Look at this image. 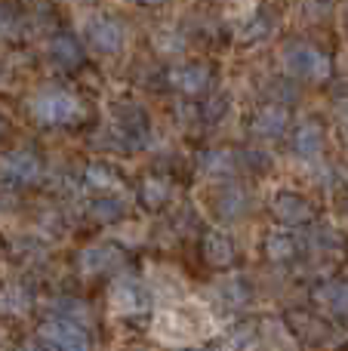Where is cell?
<instances>
[{
	"label": "cell",
	"instance_id": "cell-6",
	"mask_svg": "<svg viewBox=\"0 0 348 351\" xmlns=\"http://www.w3.org/2000/svg\"><path fill=\"white\" fill-rule=\"evenodd\" d=\"M80 271L86 274H99V271H111V268L123 265V253L108 243H99V247H90L80 253Z\"/></svg>",
	"mask_w": 348,
	"mask_h": 351
},
{
	"label": "cell",
	"instance_id": "cell-5",
	"mask_svg": "<svg viewBox=\"0 0 348 351\" xmlns=\"http://www.w3.org/2000/svg\"><path fill=\"white\" fill-rule=\"evenodd\" d=\"M0 176H6L12 182H34L40 176V160L28 152L0 154Z\"/></svg>",
	"mask_w": 348,
	"mask_h": 351
},
{
	"label": "cell",
	"instance_id": "cell-12",
	"mask_svg": "<svg viewBox=\"0 0 348 351\" xmlns=\"http://www.w3.org/2000/svg\"><path fill=\"white\" fill-rule=\"evenodd\" d=\"M284 121H287V114H284L281 108H265L262 114H259V121H256V130L259 133H265V136H275V133H281L284 130Z\"/></svg>",
	"mask_w": 348,
	"mask_h": 351
},
{
	"label": "cell",
	"instance_id": "cell-1",
	"mask_svg": "<svg viewBox=\"0 0 348 351\" xmlns=\"http://www.w3.org/2000/svg\"><path fill=\"white\" fill-rule=\"evenodd\" d=\"M213 333V321L197 302H182L164 308L154 321V336L164 346H191V342L203 339Z\"/></svg>",
	"mask_w": 348,
	"mask_h": 351
},
{
	"label": "cell",
	"instance_id": "cell-3",
	"mask_svg": "<svg viewBox=\"0 0 348 351\" xmlns=\"http://www.w3.org/2000/svg\"><path fill=\"white\" fill-rule=\"evenodd\" d=\"M37 339L49 351H90V339L80 327L68 321H47L37 330Z\"/></svg>",
	"mask_w": 348,
	"mask_h": 351
},
{
	"label": "cell",
	"instance_id": "cell-15",
	"mask_svg": "<svg viewBox=\"0 0 348 351\" xmlns=\"http://www.w3.org/2000/svg\"><path fill=\"white\" fill-rule=\"evenodd\" d=\"M53 56H59V59H65V62H77L80 49L74 47L71 37H59V40L53 43Z\"/></svg>",
	"mask_w": 348,
	"mask_h": 351
},
{
	"label": "cell",
	"instance_id": "cell-13",
	"mask_svg": "<svg viewBox=\"0 0 348 351\" xmlns=\"http://www.w3.org/2000/svg\"><path fill=\"white\" fill-rule=\"evenodd\" d=\"M277 213H281L284 219H290V222H302V219H308V206L302 204V200L290 197V194H284V197L277 200Z\"/></svg>",
	"mask_w": 348,
	"mask_h": 351
},
{
	"label": "cell",
	"instance_id": "cell-9",
	"mask_svg": "<svg viewBox=\"0 0 348 351\" xmlns=\"http://www.w3.org/2000/svg\"><path fill=\"white\" fill-rule=\"evenodd\" d=\"M296 152L306 154V158L321 152V130L314 127V123H302V127L296 130Z\"/></svg>",
	"mask_w": 348,
	"mask_h": 351
},
{
	"label": "cell",
	"instance_id": "cell-8",
	"mask_svg": "<svg viewBox=\"0 0 348 351\" xmlns=\"http://www.w3.org/2000/svg\"><path fill=\"white\" fill-rule=\"evenodd\" d=\"M111 305H114L121 315H139V311H145L148 296L142 293L139 284H133V280H117L114 293H111Z\"/></svg>",
	"mask_w": 348,
	"mask_h": 351
},
{
	"label": "cell",
	"instance_id": "cell-17",
	"mask_svg": "<svg viewBox=\"0 0 348 351\" xmlns=\"http://www.w3.org/2000/svg\"><path fill=\"white\" fill-rule=\"evenodd\" d=\"M145 200H148V204H151V206H158V204H164V200H166V185H164V182H145Z\"/></svg>",
	"mask_w": 348,
	"mask_h": 351
},
{
	"label": "cell",
	"instance_id": "cell-18",
	"mask_svg": "<svg viewBox=\"0 0 348 351\" xmlns=\"http://www.w3.org/2000/svg\"><path fill=\"white\" fill-rule=\"evenodd\" d=\"M90 182H96V185H117L114 179H111V173L105 176L102 167H90Z\"/></svg>",
	"mask_w": 348,
	"mask_h": 351
},
{
	"label": "cell",
	"instance_id": "cell-11",
	"mask_svg": "<svg viewBox=\"0 0 348 351\" xmlns=\"http://www.w3.org/2000/svg\"><path fill=\"white\" fill-rule=\"evenodd\" d=\"M176 84L185 93H197L207 86V71L203 68H182V71H176Z\"/></svg>",
	"mask_w": 348,
	"mask_h": 351
},
{
	"label": "cell",
	"instance_id": "cell-16",
	"mask_svg": "<svg viewBox=\"0 0 348 351\" xmlns=\"http://www.w3.org/2000/svg\"><path fill=\"white\" fill-rule=\"evenodd\" d=\"M324 299L333 305V308H348V284H343V287H330V290H324Z\"/></svg>",
	"mask_w": 348,
	"mask_h": 351
},
{
	"label": "cell",
	"instance_id": "cell-19",
	"mask_svg": "<svg viewBox=\"0 0 348 351\" xmlns=\"http://www.w3.org/2000/svg\"><path fill=\"white\" fill-rule=\"evenodd\" d=\"M0 130H3V123H0Z\"/></svg>",
	"mask_w": 348,
	"mask_h": 351
},
{
	"label": "cell",
	"instance_id": "cell-2",
	"mask_svg": "<svg viewBox=\"0 0 348 351\" xmlns=\"http://www.w3.org/2000/svg\"><path fill=\"white\" fill-rule=\"evenodd\" d=\"M31 111H34V117L43 123H74L84 108H80V102L68 90L47 86V90H40L31 99Z\"/></svg>",
	"mask_w": 348,
	"mask_h": 351
},
{
	"label": "cell",
	"instance_id": "cell-7",
	"mask_svg": "<svg viewBox=\"0 0 348 351\" xmlns=\"http://www.w3.org/2000/svg\"><path fill=\"white\" fill-rule=\"evenodd\" d=\"M86 37H90V43L96 49H102V53H117V49L123 47V28L114 19H96V22H90Z\"/></svg>",
	"mask_w": 348,
	"mask_h": 351
},
{
	"label": "cell",
	"instance_id": "cell-14",
	"mask_svg": "<svg viewBox=\"0 0 348 351\" xmlns=\"http://www.w3.org/2000/svg\"><path fill=\"white\" fill-rule=\"evenodd\" d=\"M293 253V237L287 234V231H275V234L269 237V256H275V259H284V256Z\"/></svg>",
	"mask_w": 348,
	"mask_h": 351
},
{
	"label": "cell",
	"instance_id": "cell-10",
	"mask_svg": "<svg viewBox=\"0 0 348 351\" xmlns=\"http://www.w3.org/2000/svg\"><path fill=\"white\" fill-rule=\"evenodd\" d=\"M207 256H210V262H216V265H228L234 256V247L222 234H210L207 237Z\"/></svg>",
	"mask_w": 348,
	"mask_h": 351
},
{
	"label": "cell",
	"instance_id": "cell-4",
	"mask_svg": "<svg viewBox=\"0 0 348 351\" xmlns=\"http://www.w3.org/2000/svg\"><path fill=\"white\" fill-rule=\"evenodd\" d=\"M290 74H299V77H327L330 74V59H327L321 49L314 47H293L284 56Z\"/></svg>",
	"mask_w": 348,
	"mask_h": 351
}]
</instances>
